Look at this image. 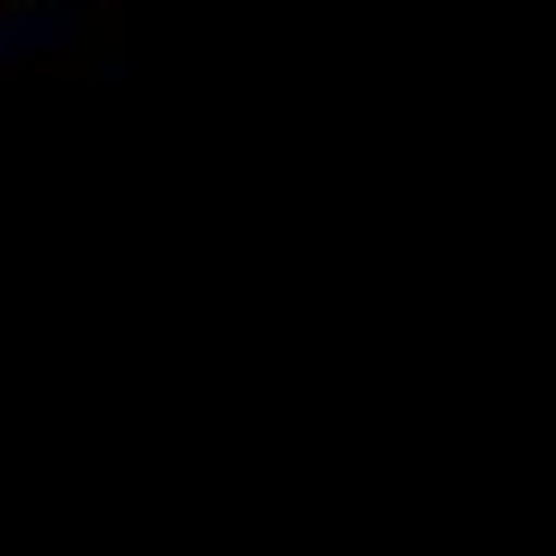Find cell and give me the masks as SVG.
Segmentation results:
<instances>
[]
</instances>
